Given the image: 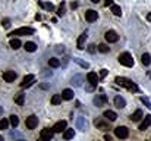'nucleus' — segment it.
<instances>
[{"instance_id": "nucleus-1", "label": "nucleus", "mask_w": 151, "mask_h": 141, "mask_svg": "<svg viewBox=\"0 0 151 141\" xmlns=\"http://www.w3.org/2000/svg\"><path fill=\"white\" fill-rule=\"evenodd\" d=\"M114 82H116L117 85H120V87L128 88L131 93H137V91H138V85H137L135 82H132L131 80H128V78H123V77H116Z\"/></svg>"}, {"instance_id": "nucleus-2", "label": "nucleus", "mask_w": 151, "mask_h": 141, "mask_svg": "<svg viewBox=\"0 0 151 141\" xmlns=\"http://www.w3.org/2000/svg\"><path fill=\"white\" fill-rule=\"evenodd\" d=\"M117 60H119V63L120 65H123V66H126V68H131V66H134V59H132V56L129 54V53H120L119 54V57H117Z\"/></svg>"}, {"instance_id": "nucleus-3", "label": "nucleus", "mask_w": 151, "mask_h": 141, "mask_svg": "<svg viewBox=\"0 0 151 141\" xmlns=\"http://www.w3.org/2000/svg\"><path fill=\"white\" fill-rule=\"evenodd\" d=\"M114 135L120 140H125L129 135V129L126 127H117V128H114Z\"/></svg>"}, {"instance_id": "nucleus-4", "label": "nucleus", "mask_w": 151, "mask_h": 141, "mask_svg": "<svg viewBox=\"0 0 151 141\" xmlns=\"http://www.w3.org/2000/svg\"><path fill=\"white\" fill-rule=\"evenodd\" d=\"M31 34H34V30H32V28H27V27H24V28H18V30H15L10 35L15 38V35H31Z\"/></svg>"}, {"instance_id": "nucleus-5", "label": "nucleus", "mask_w": 151, "mask_h": 141, "mask_svg": "<svg viewBox=\"0 0 151 141\" xmlns=\"http://www.w3.org/2000/svg\"><path fill=\"white\" fill-rule=\"evenodd\" d=\"M25 125H27V128H28V129H35V128H37V125H38V118H37L35 115L28 116V118H27V121H25Z\"/></svg>"}, {"instance_id": "nucleus-6", "label": "nucleus", "mask_w": 151, "mask_h": 141, "mask_svg": "<svg viewBox=\"0 0 151 141\" xmlns=\"http://www.w3.org/2000/svg\"><path fill=\"white\" fill-rule=\"evenodd\" d=\"M34 81H35V77H34L32 74H29V75H27V77H24V80H22V82H21V87H22V88H27V87H31Z\"/></svg>"}, {"instance_id": "nucleus-7", "label": "nucleus", "mask_w": 151, "mask_h": 141, "mask_svg": "<svg viewBox=\"0 0 151 141\" xmlns=\"http://www.w3.org/2000/svg\"><path fill=\"white\" fill-rule=\"evenodd\" d=\"M104 38H106V41H109V43H116L117 40H119V35L116 34V31H107L106 34H104Z\"/></svg>"}, {"instance_id": "nucleus-8", "label": "nucleus", "mask_w": 151, "mask_h": 141, "mask_svg": "<svg viewBox=\"0 0 151 141\" xmlns=\"http://www.w3.org/2000/svg\"><path fill=\"white\" fill-rule=\"evenodd\" d=\"M94 125H96L99 129H101V131H109V129H110V128H109V124L104 122L101 118H96V119H94Z\"/></svg>"}, {"instance_id": "nucleus-9", "label": "nucleus", "mask_w": 151, "mask_h": 141, "mask_svg": "<svg viewBox=\"0 0 151 141\" xmlns=\"http://www.w3.org/2000/svg\"><path fill=\"white\" fill-rule=\"evenodd\" d=\"M106 103H107V97H106V94H97V95L94 97V104H96L97 107L104 106Z\"/></svg>"}, {"instance_id": "nucleus-10", "label": "nucleus", "mask_w": 151, "mask_h": 141, "mask_svg": "<svg viewBox=\"0 0 151 141\" xmlns=\"http://www.w3.org/2000/svg\"><path fill=\"white\" fill-rule=\"evenodd\" d=\"M3 80L6 82H13L16 80V72L15 71H6V72H3Z\"/></svg>"}, {"instance_id": "nucleus-11", "label": "nucleus", "mask_w": 151, "mask_h": 141, "mask_svg": "<svg viewBox=\"0 0 151 141\" xmlns=\"http://www.w3.org/2000/svg\"><path fill=\"white\" fill-rule=\"evenodd\" d=\"M97 18H99V13H97L96 10L90 9V10L85 12V19H87L88 22H94V21H97Z\"/></svg>"}, {"instance_id": "nucleus-12", "label": "nucleus", "mask_w": 151, "mask_h": 141, "mask_svg": "<svg viewBox=\"0 0 151 141\" xmlns=\"http://www.w3.org/2000/svg\"><path fill=\"white\" fill-rule=\"evenodd\" d=\"M87 80H88V82L91 84V85H97V82H99V80H100V77L96 74V72H88V75H87Z\"/></svg>"}, {"instance_id": "nucleus-13", "label": "nucleus", "mask_w": 151, "mask_h": 141, "mask_svg": "<svg viewBox=\"0 0 151 141\" xmlns=\"http://www.w3.org/2000/svg\"><path fill=\"white\" fill-rule=\"evenodd\" d=\"M51 129H53L54 132H65V131H66V121H59Z\"/></svg>"}, {"instance_id": "nucleus-14", "label": "nucleus", "mask_w": 151, "mask_h": 141, "mask_svg": "<svg viewBox=\"0 0 151 141\" xmlns=\"http://www.w3.org/2000/svg\"><path fill=\"white\" fill-rule=\"evenodd\" d=\"M148 127H151V115L144 116V121H142V124L139 125V129H141V131H145Z\"/></svg>"}, {"instance_id": "nucleus-15", "label": "nucleus", "mask_w": 151, "mask_h": 141, "mask_svg": "<svg viewBox=\"0 0 151 141\" xmlns=\"http://www.w3.org/2000/svg\"><path fill=\"white\" fill-rule=\"evenodd\" d=\"M104 118H106L109 122H114V121L117 119V115H116V112H113V110H106V112H104Z\"/></svg>"}, {"instance_id": "nucleus-16", "label": "nucleus", "mask_w": 151, "mask_h": 141, "mask_svg": "<svg viewBox=\"0 0 151 141\" xmlns=\"http://www.w3.org/2000/svg\"><path fill=\"white\" fill-rule=\"evenodd\" d=\"M53 134H54V131H53V129L44 128V129L41 131V138H44V140H49V141H50L51 138H53Z\"/></svg>"}, {"instance_id": "nucleus-17", "label": "nucleus", "mask_w": 151, "mask_h": 141, "mask_svg": "<svg viewBox=\"0 0 151 141\" xmlns=\"http://www.w3.org/2000/svg\"><path fill=\"white\" fill-rule=\"evenodd\" d=\"M114 106H116V107H119V109H123V107L126 106L125 98H123V97H120V95H116V97H114Z\"/></svg>"}, {"instance_id": "nucleus-18", "label": "nucleus", "mask_w": 151, "mask_h": 141, "mask_svg": "<svg viewBox=\"0 0 151 141\" xmlns=\"http://www.w3.org/2000/svg\"><path fill=\"white\" fill-rule=\"evenodd\" d=\"M76 127H78V129L85 131V129H87V121H85V118L79 116V118L76 119Z\"/></svg>"}, {"instance_id": "nucleus-19", "label": "nucleus", "mask_w": 151, "mask_h": 141, "mask_svg": "<svg viewBox=\"0 0 151 141\" xmlns=\"http://www.w3.org/2000/svg\"><path fill=\"white\" fill-rule=\"evenodd\" d=\"M142 118H144L142 112H141V110H135V112L131 115V118H129V119H131L132 122H138V121H141Z\"/></svg>"}, {"instance_id": "nucleus-20", "label": "nucleus", "mask_w": 151, "mask_h": 141, "mask_svg": "<svg viewBox=\"0 0 151 141\" xmlns=\"http://www.w3.org/2000/svg\"><path fill=\"white\" fill-rule=\"evenodd\" d=\"M60 95H62V98H63V100H72V98H73V91H72V90H69V88H66V90H63V91H62Z\"/></svg>"}, {"instance_id": "nucleus-21", "label": "nucleus", "mask_w": 151, "mask_h": 141, "mask_svg": "<svg viewBox=\"0 0 151 141\" xmlns=\"http://www.w3.org/2000/svg\"><path fill=\"white\" fill-rule=\"evenodd\" d=\"M85 41H87V33H82V34L79 35V38H78V48H79V50L84 48Z\"/></svg>"}, {"instance_id": "nucleus-22", "label": "nucleus", "mask_w": 151, "mask_h": 141, "mask_svg": "<svg viewBox=\"0 0 151 141\" xmlns=\"http://www.w3.org/2000/svg\"><path fill=\"white\" fill-rule=\"evenodd\" d=\"M24 48H25L27 51H29V53H34V51L37 50V44H35V43H32V41H28V43H25Z\"/></svg>"}, {"instance_id": "nucleus-23", "label": "nucleus", "mask_w": 151, "mask_h": 141, "mask_svg": "<svg viewBox=\"0 0 151 141\" xmlns=\"http://www.w3.org/2000/svg\"><path fill=\"white\" fill-rule=\"evenodd\" d=\"M82 81H84L82 75H75V77L72 78V84H73L75 87H81V85H82Z\"/></svg>"}, {"instance_id": "nucleus-24", "label": "nucleus", "mask_w": 151, "mask_h": 141, "mask_svg": "<svg viewBox=\"0 0 151 141\" xmlns=\"http://www.w3.org/2000/svg\"><path fill=\"white\" fill-rule=\"evenodd\" d=\"M75 137V129H66L65 132H63V138L65 140H70V138H73Z\"/></svg>"}, {"instance_id": "nucleus-25", "label": "nucleus", "mask_w": 151, "mask_h": 141, "mask_svg": "<svg viewBox=\"0 0 151 141\" xmlns=\"http://www.w3.org/2000/svg\"><path fill=\"white\" fill-rule=\"evenodd\" d=\"M141 62H142V65H145V66H148L151 63V56L148 53H144L142 54V57H141Z\"/></svg>"}, {"instance_id": "nucleus-26", "label": "nucleus", "mask_w": 151, "mask_h": 141, "mask_svg": "<svg viewBox=\"0 0 151 141\" xmlns=\"http://www.w3.org/2000/svg\"><path fill=\"white\" fill-rule=\"evenodd\" d=\"M24 100H25V94L24 93H19L16 97H15V103H16V104H19V106H22V104H24Z\"/></svg>"}, {"instance_id": "nucleus-27", "label": "nucleus", "mask_w": 151, "mask_h": 141, "mask_svg": "<svg viewBox=\"0 0 151 141\" xmlns=\"http://www.w3.org/2000/svg\"><path fill=\"white\" fill-rule=\"evenodd\" d=\"M62 100H63V98H62L60 94H54V95L51 97V104H54V106H56V104H60Z\"/></svg>"}, {"instance_id": "nucleus-28", "label": "nucleus", "mask_w": 151, "mask_h": 141, "mask_svg": "<svg viewBox=\"0 0 151 141\" xmlns=\"http://www.w3.org/2000/svg\"><path fill=\"white\" fill-rule=\"evenodd\" d=\"M9 122H10V125H12L13 128H16V127L19 125V118H18L16 115H12L10 119H9Z\"/></svg>"}, {"instance_id": "nucleus-29", "label": "nucleus", "mask_w": 151, "mask_h": 141, "mask_svg": "<svg viewBox=\"0 0 151 141\" xmlns=\"http://www.w3.org/2000/svg\"><path fill=\"white\" fill-rule=\"evenodd\" d=\"M49 66H51V68H59L60 66V60L56 59V57H51V59H49Z\"/></svg>"}, {"instance_id": "nucleus-30", "label": "nucleus", "mask_w": 151, "mask_h": 141, "mask_svg": "<svg viewBox=\"0 0 151 141\" xmlns=\"http://www.w3.org/2000/svg\"><path fill=\"white\" fill-rule=\"evenodd\" d=\"M111 12H113V15H116V16H120V15H122V9H120V6H117V4H111Z\"/></svg>"}, {"instance_id": "nucleus-31", "label": "nucleus", "mask_w": 151, "mask_h": 141, "mask_svg": "<svg viewBox=\"0 0 151 141\" xmlns=\"http://www.w3.org/2000/svg\"><path fill=\"white\" fill-rule=\"evenodd\" d=\"M10 47H12L13 50H18V48L21 47V41H19L18 38H12V40H10Z\"/></svg>"}, {"instance_id": "nucleus-32", "label": "nucleus", "mask_w": 151, "mask_h": 141, "mask_svg": "<svg viewBox=\"0 0 151 141\" xmlns=\"http://www.w3.org/2000/svg\"><path fill=\"white\" fill-rule=\"evenodd\" d=\"M38 6H40V7H44V9H47V10H53V9H54V6H53L51 3H44V1H38Z\"/></svg>"}, {"instance_id": "nucleus-33", "label": "nucleus", "mask_w": 151, "mask_h": 141, "mask_svg": "<svg viewBox=\"0 0 151 141\" xmlns=\"http://www.w3.org/2000/svg\"><path fill=\"white\" fill-rule=\"evenodd\" d=\"M97 50H99V51H101V53H109L110 47L107 46V44H100V46L97 47Z\"/></svg>"}, {"instance_id": "nucleus-34", "label": "nucleus", "mask_w": 151, "mask_h": 141, "mask_svg": "<svg viewBox=\"0 0 151 141\" xmlns=\"http://www.w3.org/2000/svg\"><path fill=\"white\" fill-rule=\"evenodd\" d=\"M9 127V121L7 119H0V129H7Z\"/></svg>"}, {"instance_id": "nucleus-35", "label": "nucleus", "mask_w": 151, "mask_h": 141, "mask_svg": "<svg viewBox=\"0 0 151 141\" xmlns=\"http://www.w3.org/2000/svg\"><path fill=\"white\" fill-rule=\"evenodd\" d=\"M141 101H142V103H144V104H145V106H147V107L151 110V101L147 98V97H141Z\"/></svg>"}, {"instance_id": "nucleus-36", "label": "nucleus", "mask_w": 151, "mask_h": 141, "mask_svg": "<svg viewBox=\"0 0 151 141\" xmlns=\"http://www.w3.org/2000/svg\"><path fill=\"white\" fill-rule=\"evenodd\" d=\"M73 60H75L76 63H79V65H81L82 68H85V69H87V68H90V65H88L87 62H82V60H79V59H73Z\"/></svg>"}, {"instance_id": "nucleus-37", "label": "nucleus", "mask_w": 151, "mask_h": 141, "mask_svg": "<svg viewBox=\"0 0 151 141\" xmlns=\"http://www.w3.org/2000/svg\"><path fill=\"white\" fill-rule=\"evenodd\" d=\"M57 15H59V16H63V15H65V6H63V3H62V6L59 7V10H57Z\"/></svg>"}, {"instance_id": "nucleus-38", "label": "nucleus", "mask_w": 151, "mask_h": 141, "mask_svg": "<svg viewBox=\"0 0 151 141\" xmlns=\"http://www.w3.org/2000/svg\"><path fill=\"white\" fill-rule=\"evenodd\" d=\"M1 25H3L4 28H9V27H10V21H9V19H3V21H1Z\"/></svg>"}, {"instance_id": "nucleus-39", "label": "nucleus", "mask_w": 151, "mask_h": 141, "mask_svg": "<svg viewBox=\"0 0 151 141\" xmlns=\"http://www.w3.org/2000/svg\"><path fill=\"white\" fill-rule=\"evenodd\" d=\"M107 75V71L106 69H101V72H100V78H104Z\"/></svg>"}, {"instance_id": "nucleus-40", "label": "nucleus", "mask_w": 151, "mask_h": 141, "mask_svg": "<svg viewBox=\"0 0 151 141\" xmlns=\"http://www.w3.org/2000/svg\"><path fill=\"white\" fill-rule=\"evenodd\" d=\"M88 50H90L91 53H94V51H96V46H94V44H91V46L88 47Z\"/></svg>"}, {"instance_id": "nucleus-41", "label": "nucleus", "mask_w": 151, "mask_h": 141, "mask_svg": "<svg viewBox=\"0 0 151 141\" xmlns=\"http://www.w3.org/2000/svg\"><path fill=\"white\" fill-rule=\"evenodd\" d=\"M63 50H65V48H63V46H57V47H56V51H57V53H60V51H63Z\"/></svg>"}, {"instance_id": "nucleus-42", "label": "nucleus", "mask_w": 151, "mask_h": 141, "mask_svg": "<svg viewBox=\"0 0 151 141\" xmlns=\"http://www.w3.org/2000/svg\"><path fill=\"white\" fill-rule=\"evenodd\" d=\"M104 141H111V137H110L109 134H106V135H104Z\"/></svg>"}, {"instance_id": "nucleus-43", "label": "nucleus", "mask_w": 151, "mask_h": 141, "mask_svg": "<svg viewBox=\"0 0 151 141\" xmlns=\"http://www.w3.org/2000/svg\"><path fill=\"white\" fill-rule=\"evenodd\" d=\"M111 3H113V0H106V1H104V4H106V6H109V4L111 6Z\"/></svg>"}, {"instance_id": "nucleus-44", "label": "nucleus", "mask_w": 151, "mask_h": 141, "mask_svg": "<svg viewBox=\"0 0 151 141\" xmlns=\"http://www.w3.org/2000/svg\"><path fill=\"white\" fill-rule=\"evenodd\" d=\"M147 19H148V21H151V13H148V15H147Z\"/></svg>"}, {"instance_id": "nucleus-45", "label": "nucleus", "mask_w": 151, "mask_h": 141, "mask_svg": "<svg viewBox=\"0 0 151 141\" xmlns=\"http://www.w3.org/2000/svg\"><path fill=\"white\" fill-rule=\"evenodd\" d=\"M1 113H3V107L0 106V115H1Z\"/></svg>"}, {"instance_id": "nucleus-46", "label": "nucleus", "mask_w": 151, "mask_h": 141, "mask_svg": "<svg viewBox=\"0 0 151 141\" xmlns=\"http://www.w3.org/2000/svg\"><path fill=\"white\" fill-rule=\"evenodd\" d=\"M91 1H93V3H99L100 0H91Z\"/></svg>"}, {"instance_id": "nucleus-47", "label": "nucleus", "mask_w": 151, "mask_h": 141, "mask_svg": "<svg viewBox=\"0 0 151 141\" xmlns=\"http://www.w3.org/2000/svg\"><path fill=\"white\" fill-rule=\"evenodd\" d=\"M38 141H49V140H44V138H41V137H40V140Z\"/></svg>"}, {"instance_id": "nucleus-48", "label": "nucleus", "mask_w": 151, "mask_h": 141, "mask_svg": "<svg viewBox=\"0 0 151 141\" xmlns=\"http://www.w3.org/2000/svg\"><path fill=\"white\" fill-rule=\"evenodd\" d=\"M0 141H4V140H3V137H0Z\"/></svg>"}]
</instances>
